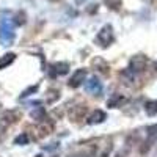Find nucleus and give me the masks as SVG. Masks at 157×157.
<instances>
[{"label": "nucleus", "mask_w": 157, "mask_h": 157, "mask_svg": "<svg viewBox=\"0 0 157 157\" xmlns=\"http://www.w3.org/2000/svg\"><path fill=\"white\" fill-rule=\"evenodd\" d=\"M14 38V29L10 19H2V43L3 46H10Z\"/></svg>", "instance_id": "1"}, {"label": "nucleus", "mask_w": 157, "mask_h": 157, "mask_svg": "<svg viewBox=\"0 0 157 157\" xmlns=\"http://www.w3.org/2000/svg\"><path fill=\"white\" fill-rule=\"evenodd\" d=\"M83 88L90 94H96L98 96V94L102 93V83L99 82L98 77H90L88 80H85L83 82Z\"/></svg>", "instance_id": "2"}, {"label": "nucleus", "mask_w": 157, "mask_h": 157, "mask_svg": "<svg viewBox=\"0 0 157 157\" xmlns=\"http://www.w3.org/2000/svg\"><path fill=\"white\" fill-rule=\"evenodd\" d=\"M96 38H98V41L101 43V46H104V47L109 46L113 41V29H112V25H104Z\"/></svg>", "instance_id": "3"}, {"label": "nucleus", "mask_w": 157, "mask_h": 157, "mask_svg": "<svg viewBox=\"0 0 157 157\" xmlns=\"http://www.w3.org/2000/svg\"><path fill=\"white\" fill-rule=\"evenodd\" d=\"M85 75H86V71H85V69H78V71H75V72H74V75L69 78L68 85H69L71 88H77V86H80V85H82V82H85Z\"/></svg>", "instance_id": "4"}, {"label": "nucleus", "mask_w": 157, "mask_h": 157, "mask_svg": "<svg viewBox=\"0 0 157 157\" xmlns=\"http://www.w3.org/2000/svg\"><path fill=\"white\" fill-rule=\"evenodd\" d=\"M145 68H146V58L145 57H141V55L132 57L130 64H129V69L130 71H143Z\"/></svg>", "instance_id": "5"}, {"label": "nucleus", "mask_w": 157, "mask_h": 157, "mask_svg": "<svg viewBox=\"0 0 157 157\" xmlns=\"http://www.w3.org/2000/svg\"><path fill=\"white\" fill-rule=\"evenodd\" d=\"M52 71H54L57 75H64V74H68L69 72V64L66 61H57L52 64Z\"/></svg>", "instance_id": "6"}, {"label": "nucleus", "mask_w": 157, "mask_h": 157, "mask_svg": "<svg viewBox=\"0 0 157 157\" xmlns=\"http://www.w3.org/2000/svg\"><path fill=\"white\" fill-rule=\"evenodd\" d=\"M85 112H86V107L85 105H77V107H74L69 112V118H71L72 121H78V120H82V118H83Z\"/></svg>", "instance_id": "7"}, {"label": "nucleus", "mask_w": 157, "mask_h": 157, "mask_svg": "<svg viewBox=\"0 0 157 157\" xmlns=\"http://www.w3.org/2000/svg\"><path fill=\"white\" fill-rule=\"evenodd\" d=\"M104 120H107V115L104 113L102 110H94V113L88 118V124H99Z\"/></svg>", "instance_id": "8"}, {"label": "nucleus", "mask_w": 157, "mask_h": 157, "mask_svg": "<svg viewBox=\"0 0 157 157\" xmlns=\"http://www.w3.org/2000/svg\"><path fill=\"white\" fill-rule=\"evenodd\" d=\"M21 112H6V113H3V121H6V123H16V121H19L21 120Z\"/></svg>", "instance_id": "9"}, {"label": "nucleus", "mask_w": 157, "mask_h": 157, "mask_svg": "<svg viewBox=\"0 0 157 157\" xmlns=\"http://www.w3.org/2000/svg\"><path fill=\"white\" fill-rule=\"evenodd\" d=\"M16 60V55L14 54H5L3 57H2V60H0V68L2 69H5L6 66H10V64Z\"/></svg>", "instance_id": "10"}, {"label": "nucleus", "mask_w": 157, "mask_h": 157, "mask_svg": "<svg viewBox=\"0 0 157 157\" xmlns=\"http://www.w3.org/2000/svg\"><path fill=\"white\" fill-rule=\"evenodd\" d=\"M145 112H146L149 116L157 115V101H148V102L145 104Z\"/></svg>", "instance_id": "11"}, {"label": "nucleus", "mask_w": 157, "mask_h": 157, "mask_svg": "<svg viewBox=\"0 0 157 157\" xmlns=\"http://www.w3.org/2000/svg\"><path fill=\"white\" fill-rule=\"evenodd\" d=\"M52 132V126L50 124H41L38 127V137H47L49 134Z\"/></svg>", "instance_id": "12"}, {"label": "nucleus", "mask_w": 157, "mask_h": 157, "mask_svg": "<svg viewBox=\"0 0 157 157\" xmlns=\"http://www.w3.org/2000/svg\"><path fill=\"white\" fill-rule=\"evenodd\" d=\"M14 143H16V145H27V143H29V135L27 134H21L19 137H16Z\"/></svg>", "instance_id": "13"}, {"label": "nucleus", "mask_w": 157, "mask_h": 157, "mask_svg": "<svg viewBox=\"0 0 157 157\" xmlns=\"http://www.w3.org/2000/svg\"><path fill=\"white\" fill-rule=\"evenodd\" d=\"M123 101H124V99H123L121 96H115L113 99H110V101H109V107H116L118 104L123 102Z\"/></svg>", "instance_id": "14"}, {"label": "nucleus", "mask_w": 157, "mask_h": 157, "mask_svg": "<svg viewBox=\"0 0 157 157\" xmlns=\"http://www.w3.org/2000/svg\"><path fill=\"white\" fill-rule=\"evenodd\" d=\"M85 2V0H75V3H78V5H80V3H83Z\"/></svg>", "instance_id": "15"}, {"label": "nucleus", "mask_w": 157, "mask_h": 157, "mask_svg": "<svg viewBox=\"0 0 157 157\" xmlns=\"http://www.w3.org/2000/svg\"><path fill=\"white\" fill-rule=\"evenodd\" d=\"M72 157H86V155H72Z\"/></svg>", "instance_id": "16"}, {"label": "nucleus", "mask_w": 157, "mask_h": 157, "mask_svg": "<svg viewBox=\"0 0 157 157\" xmlns=\"http://www.w3.org/2000/svg\"><path fill=\"white\" fill-rule=\"evenodd\" d=\"M35 157H43V155H41V154H38V155H35Z\"/></svg>", "instance_id": "17"}, {"label": "nucleus", "mask_w": 157, "mask_h": 157, "mask_svg": "<svg viewBox=\"0 0 157 157\" xmlns=\"http://www.w3.org/2000/svg\"><path fill=\"white\" fill-rule=\"evenodd\" d=\"M116 157H123V155H120V154H118V155H116Z\"/></svg>", "instance_id": "18"}, {"label": "nucleus", "mask_w": 157, "mask_h": 157, "mask_svg": "<svg viewBox=\"0 0 157 157\" xmlns=\"http://www.w3.org/2000/svg\"><path fill=\"white\" fill-rule=\"evenodd\" d=\"M155 69H157V63H155Z\"/></svg>", "instance_id": "19"}]
</instances>
